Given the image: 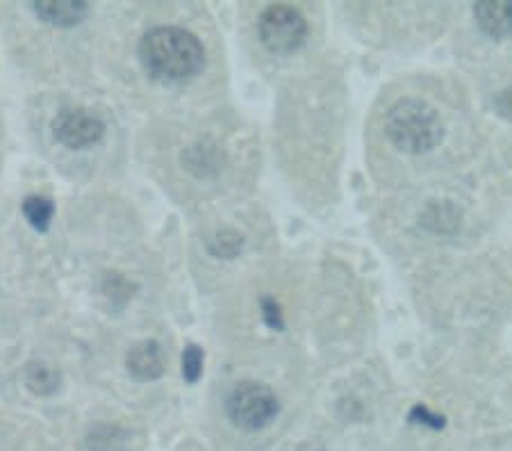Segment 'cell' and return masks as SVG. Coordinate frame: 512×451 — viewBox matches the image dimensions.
I'll return each mask as SVG.
<instances>
[{
  "label": "cell",
  "instance_id": "cell-6",
  "mask_svg": "<svg viewBox=\"0 0 512 451\" xmlns=\"http://www.w3.org/2000/svg\"><path fill=\"white\" fill-rule=\"evenodd\" d=\"M126 367L137 381H155L160 379L164 369H167V358H164V351L158 342L144 340L137 342L135 347L128 351Z\"/></svg>",
  "mask_w": 512,
  "mask_h": 451
},
{
  "label": "cell",
  "instance_id": "cell-8",
  "mask_svg": "<svg viewBox=\"0 0 512 451\" xmlns=\"http://www.w3.org/2000/svg\"><path fill=\"white\" fill-rule=\"evenodd\" d=\"M32 10L41 21L51 23V26L71 28L78 26L89 14V5L82 3V0H39V3L32 5Z\"/></svg>",
  "mask_w": 512,
  "mask_h": 451
},
{
  "label": "cell",
  "instance_id": "cell-14",
  "mask_svg": "<svg viewBox=\"0 0 512 451\" xmlns=\"http://www.w3.org/2000/svg\"><path fill=\"white\" fill-rule=\"evenodd\" d=\"M410 422L426 424V426H431V429H442L444 417L433 415L426 406H415V408H412V413H410Z\"/></svg>",
  "mask_w": 512,
  "mask_h": 451
},
{
  "label": "cell",
  "instance_id": "cell-9",
  "mask_svg": "<svg viewBox=\"0 0 512 451\" xmlns=\"http://www.w3.org/2000/svg\"><path fill=\"white\" fill-rule=\"evenodd\" d=\"M23 383L37 397H51L60 388V372L46 363H30L23 369Z\"/></svg>",
  "mask_w": 512,
  "mask_h": 451
},
{
  "label": "cell",
  "instance_id": "cell-13",
  "mask_svg": "<svg viewBox=\"0 0 512 451\" xmlns=\"http://www.w3.org/2000/svg\"><path fill=\"white\" fill-rule=\"evenodd\" d=\"M262 317H264V322H267V326H271V328H283V313H280V306L276 303V299H271V297H264L262 301Z\"/></svg>",
  "mask_w": 512,
  "mask_h": 451
},
{
  "label": "cell",
  "instance_id": "cell-1",
  "mask_svg": "<svg viewBox=\"0 0 512 451\" xmlns=\"http://www.w3.org/2000/svg\"><path fill=\"white\" fill-rule=\"evenodd\" d=\"M139 60L148 76L162 82H185L205 64L203 44L183 28L160 26L148 30L139 44Z\"/></svg>",
  "mask_w": 512,
  "mask_h": 451
},
{
  "label": "cell",
  "instance_id": "cell-11",
  "mask_svg": "<svg viewBox=\"0 0 512 451\" xmlns=\"http://www.w3.org/2000/svg\"><path fill=\"white\" fill-rule=\"evenodd\" d=\"M203 349L196 347V344H187L183 351V376L187 383H198L203 376Z\"/></svg>",
  "mask_w": 512,
  "mask_h": 451
},
{
  "label": "cell",
  "instance_id": "cell-5",
  "mask_svg": "<svg viewBox=\"0 0 512 451\" xmlns=\"http://www.w3.org/2000/svg\"><path fill=\"white\" fill-rule=\"evenodd\" d=\"M105 133L103 119L85 108H66L57 112L53 121V135L57 142L71 151H82L101 142Z\"/></svg>",
  "mask_w": 512,
  "mask_h": 451
},
{
  "label": "cell",
  "instance_id": "cell-7",
  "mask_svg": "<svg viewBox=\"0 0 512 451\" xmlns=\"http://www.w3.org/2000/svg\"><path fill=\"white\" fill-rule=\"evenodd\" d=\"M474 16L485 35L494 39H512V3H508V0L476 3Z\"/></svg>",
  "mask_w": 512,
  "mask_h": 451
},
{
  "label": "cell",
  "instance_id": "cell-4",
  "mask_svg": "<svg viewBox=\"0 0 512 451\" xmlns=\"http://www.w3.org/2000/svg\"><path fill=\"white\" fill-rule=\"evenodd\" d=\"M260 39L267 51L276 55H289L305 44L308 21L292 5H269L258 21Z\"/></svg>",
  "mask_w": 512,
  "mask_h": 451
},
{
  "label": "cell",
  "instance_id": "cell-12",
  "mask_svg": "<svg viewBox=\"0 0 512 451\" xmlns=\"http://www.w3.org/2000/svg\"><path fill=\"white\" fill-rule=\"evenodd\" d=\"M242 235H237L233 231H221L214 240L210 242V251L214 256L221 258H235L239 251H242Z\"/></svg>",
  "mask_w": 512,
  "mask_h": 451
},
{
  "label": "cell",
  "instance_id": "cell-15",
  "mask_svg": "<svg viewBox=\"0 0 512 451\" xmlns=\"http://www.w3.org/2000/svg\"><path fill=\"white\" fill-rule=\"evenodd\" d=\"M494 105H497L501 117H506V119L512 121V87L494 98Z\"/></svg>",
  "mask_w": 512,
  "mask_h": 451
},
{
  "label": "cell",
  "instance_id": "cell-10",
  "mask_svg": "<svg viewBox=\"0 0 512 451\" xmlns=\"http://www.w3.org/2000/svg\"><path fill=\"white\" fill-rule=\"evenodd\" d=\"M23 215L30 221V226L39 233H46L51 228V221L55 215V205L46 196H28L23 201Z\"/></svg>",
  "mask_w": 512,
  "mask_h": 451
},
{
  "label": "cell",
  "instance_id": "cell-2",
  "mask_svg": "<svg viewBox=\"0 0 512 451\" xmlns=\"http://www.w3.org/2000/svg\"><path fill=\"white\" fill-rule=\"evenodd\" d=\"M385 135L403 153H428L442 144L444 123L433 105L403 98L385 114Z\"/></svg>",
  "mask_w": 512,
  "mask_h": 451
},
{
  "label": "cell",
  "instance_id": "cell-3",
  "mask_svg": "<svg viewBox=\"0 0 512 451\" xmlns=\"http://www.w3.org/2000/svg\"><path fill=\"white\" fill-rule=\"evenodd\" d=\"M280 410L278 397L269 385L258 381H244L230 392L226 413L230 422L244 431H260L276 420Z\"/></svg>",
  "mask_w": 512,
  "mask_h": 451
}]
</instances>
